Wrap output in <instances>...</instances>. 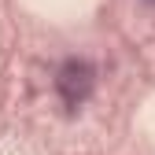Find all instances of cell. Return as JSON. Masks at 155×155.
Listing matches in <instances>:
<instances>
[{
	"label": "cell",
	"instance_id": "cell-2",
	"mask_svg": "<svg viewBox=\"0 0 155 155\" xmlns=\"http://www.w3.org/2000/svg\"><path fill=\"white\" fill-rule=\"evenodd\" d=\"M144 4H151V8H155V0H144Z\"/></svg>",
	"mask_w": 155,
	"mask_h": 155
},
{
	"label": "cell",
	"instance_id": "cell-1",
	"mask_svg": "<svg viewBox=\"0 0 155 155\" xmlns=\"http://www.w3.org/2000/svg\"><path fill=\"white\" fill-rule=\"evenodd\" d=\"M96 81H100V70H96V63L85 59V55L63 59L59 70H55V78H52L55 96H59V104L67 111H78L81 104H89V96L96 92Z\"/></svg>",
	"mask_w": 155,
	"mask_h": 155
}]
</instances>
